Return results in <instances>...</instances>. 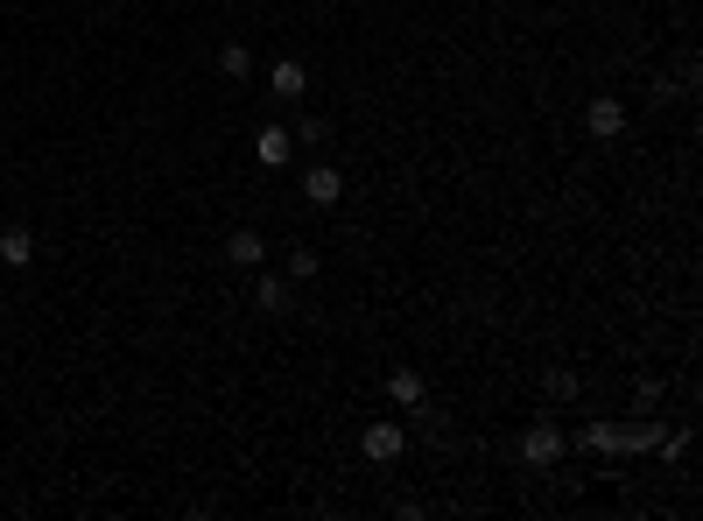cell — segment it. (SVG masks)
<instances>
[{"label": "cell", "instance_id": "cell-7", "mask_svg": "<svg viewBox=\"0 0 703 521\" xmlns=\"http://www.w3.org/2000/svg\"><path fill=\"white\" fill-rule=\"evenodd\" d=\"M226 261H233V268H267V240H261L253 226H233V233H226Z\"/></svg>", "mask_w": 703, "mask_h": 521}, {"label": "cell", "instance_id": "cell-3", "mask_svg": "<svg viewBox=\"0 0 703 521\" xmlns=\"http://www.w3.org/2000/svg\"><path fill=\"white\" fill-rule=\"evenodd\" d=\"M289 156H296V134L281 121H261V134H253V162H261V170H289Z\"/></svg>", "mask_w": 703, "mask_h": 521}, {"label": "cell", "instance_id": "cell-2", "mask_svg": "<svg viewBox=\"0 0 703 521\" xmlns=\"http://www.w3.org/2000/svg\"><path fill=\"white\" fill-rule=\"evenodd\" d=\"M359 451H366L373 466H394V458L409 451V430H401L394 415H380V423H366V430H359Z\"/></svg>", "mask_w": 703, "mask_h": 521}, {"label": "cell", "instance_id": "cell-8", "mask_svg": "<svg viewBox=\"0 0 703 521\" xmlns=\"http://www.w3.org/2000/svg\"><path fill=\"white\" fill-rule=\"evenodd\" d=\"M0 268H36V233L28 226H0Z\"/></svg>", "mask_w": 703, "mask_h": 521}, {"label": "cell", "instance_id": "cell-15", "mask_svg": "<svg viewBox=\"0 0 703 521\" xmlns=\"http://www.w3.org/2000/svg\"><path fill=\"white\" fill-rule=\"evenodd\" d=\"M289 134H296V148H324V134H331V127H324L317 113H303V121H296Z\"/></svg>", "mask_w": 703, "mask_h": 521}, {"label": "cell", "instance_id": "cell-5", "mask_svg": "<svg viewBox=\"0 0 703 521\" xmlns=\"http://www.w3.org/2000/svg\"><path fill=\"white\" fill-rule=\"evenodd\" d=\"M303 198L317 204V212H331V204L346 198V176H338L331 162H310V170H303Z\"/></svg>", "mask_w": 703, "mask_h": 521}, {"label": "cell", "instance_id": "cell-16", "mask_svg": "<svg viewBox=\"0 0 703 521\" xmlns=\"http://www.w3.org/2000/svg\"><path fill=\"white\" fill-rule=\"evenodd\" d=\"M654 451H662L668 466H682V458H690V430H662V444H654Z\"/></svg>", "mask_w": 703, "mask_h": 521}, {"label": "cell", "instance_id": "cell-11", "mask_svg": "<svg viewBox=\"0 0 703 521\" xmlns=\"http://www.w3.org/2000/svg\"><path fill=\"white\" fill-rule=\"evenodd\" d=\"M253 303H261L267 318H281V310H289V275H267V268H261V282H253Z\"/></svg>", "mask_w": 703, "mask_h": 521}, {"label": "cell", "instance_id": "cell-12", "mask_svg": "<svg viewBox=\"0 0 703 521\" xmlns=\"http://www.w3.org/2000/svg\"><path fill=\"white\" fill-rule=\"evenodd\" d=\"M281 275H289V282H317V275H324V255H317V247H289Z\"/></svg>", "mask_w": 703, "mask_h": 521}, {"label": "cell", "instance_id": "cell-10", "mask_svg": "<svg viewBox=\"0 0 703 521\" xmlns=\"http://www.w3.org/2000/svg\"><path fill=\"white\" fill-rule=\"evenodd\" d=\"M577 444H585V451H598V458H619V423H612V415H598V423L577 430Z\"/></svg>", "mask_w": 703, "mask_h": 521}, {"label": "cell", "instance_id": "cell-17", "mask_svg": "<svg viewBox=\"0 0 703 521\" xmlns=\"http://www.w3.org/2000/svg\"><path fill=\"white\" fill-rule=\"evenodd\" d=\"M633 409H662V381H654V374L633 381Z\"/></svg>", "mask_w": 703, "mask_h": 521}, {"label": "cell", "instance_id": "cell-4", "mask_svg": "<svg viewBox=\"0 0 703 521\" xmlns=\"http://www.w3.org/2000/svg\"><path fill=\"white\" fill-rule=\"evenodd\" d=\"M585 134H591V141H619V134H626V107L612 92H598L585 107Z\"/></svg>", "mask_w": 703, "mask_h": 521}, {"label": "cell", "instance_id": "cell-1", "mask_svg": "<svg viewBox=\"0 0 703 521\" xmlns=\"http://www.w3.org/2000/svg\"><path fill=\"white\" fill-rule=\"evenodd\" d=\"M563 451H570V437H563V430H556V415H542V423H528V437H520V466H535V472H542V466H556Z\"/></svg>", "mask_w": 703, "mask_h": 521}, {"label": "cell", "instance_id": "cell-13", "mask_svg": "<svg viewBox=\"0 0 703 521\" xmlns=\"http://www.w3.org/2000/svg\"><path fill=\"white\" fill-rule=\"evenodd\" d=\"M218 78H253V50L247 42H226V50H218Z\"/></svg>", "mask_w": 703, "mask_h": 521}, {"label": "cell", "instance_id": "cell-6", "mask_svg": "<svg viewBox=\"0 0 703 521\" xmlns=\"http://www.w3.org/2000/svg\"><path fill=\"white\" fill-rule=\"evenodd\" d=\"M267 92L275 99H303L310 92V64L303 57H275V64H267Z\"/></svg>", "mask_w": 703, "mask_h": 521}, {"label": "cell", "instance_id": "cell-14", "mask_svg": "<svg viewBox=\"0 0 703 521\" xmlns=\"http://www.w3.org/2000/svg\"><path fill=\"white\" fill-rule=\"evenodd\" d=\"M577 388H585V381H577L570 367H549V374H542V395L549 401H577Z\"/></svg>", "mask_w": 703, "mask_h": 521}, {"label": "cell", "instance_id": "cell-9", "mask_svg": "<svg viewBox=\"0 0 703 521\" xmlns=\"http://www.w3.org/2000/svg\"><path fill=\"white\" fill-rule=\"evenodd\" d=\"M387 401H394V409H415V401H429L423 374H415V367H394V374H387Z\"/></svg>", "mask_w": 703, "mask_h": 521}]
</instances>
